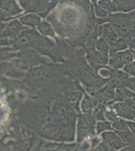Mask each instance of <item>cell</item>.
Masks as SVG:
<instances>
[{
  "label": "cell",
  "instance_id": "6",
  "mask_svg": "<svg viewBox=\"0 0 135 151\" xmlns=\"http://www.w3.org/2000/svg\"><path fill=\"white\" fill-rule=\"evenodd\" d=\"M130 77L123 70H115L111 75L110 84L116 89L117 88L127 87Z\"/></svg>",
  "mask_w": 135,
  "mask_h": 151
},
{
  "label": "cell",
  "instance_id": "23",
  "mask_svg": "<svg viewBox=\"0 0 135 151\" xmlns=\"http://www.w3.org/2000/svg\"><path fill=\"white\" fill-rule=\"evenodd\" d=\"M126 122H127L130 131L133 132L135 135V121L126 120Z\"/></svg>",
  "mask_w": 135,
  "mask_h": 151
},
{
  "label": "cell",
  "instance_id": "8",
  "mask_svg": "<svg viewBox=\"0 0 135 151\" xmlns=\"http://www.w3.org/2000/svg\"><path fill=\"white\" fill-rule=\"evenodd\" d=\"M113 109L118 116L125 120H133L132 114L125 102H118L113 105Z\"/></svg>",
  "mask_w": 135,
  "mask_h": 151
},
{
  "label": "cell",
  "instance_id": "22",
  "mask_svg": "<svg viewBox=\"0 0 135 151\" xmlns=\"http://www.w3.org/2000/svg\"><path fill=\"white\" fill-rule=\"evenodd\" d=\"M127 87L129 88L135 93V78L130 77Z\"/></svg>",
  "mask_w": 135,
  "mask_h": 151
},
{
  "label": "cell",
  "instance_id": "1",
  "mask_svg": "<svg viewBox=\"0 0 135 151\" xmlns=\"http://www.w3.org/2000/svg\"><path fill=\"white\" fill-rule=\"evenodd\" d=\"M94 7L89 0H61L47 19L57 32L81 30L91 33L96 25Z\"/></svg>",
  "mask_w": 135,
  "mask_h": 151
},
{
  "label": "cell",
  "instance_id": "14",
  "mask_svg": "<svg viewBox=\"0 0 135 151\" xmlns=\"http://www.w3.org/2000/svg\"><path fill=\"white\" fill-rule=\"evenodd\" d=\"M95 47L98 52L109 57L111 46L104 38L100 37L96 42Z\"/></svg>",
  "mask_w": 135,
  "mask_h": 151
},
{
  "label": "cell",
  "instance_id": "11",
  "mask_svg": "<svg viewBox=\"0 0 135 151\" xmlns=\"http://www.w3.org/2000/svg\"><path fill=\"white\" fill-rule=\"evenodd\" d=\"M129 48V41L124 38L119 37L115 43L111 45L109 57Z\"/></svg>",
  "mask_w": 135,
  "mask_h": 151
},
{
  "label": "cell",
  "instance_id": "20",
  "mask_svg": "<svg viewBox=\"0 0 135 151\" xmlns=\"http://www.w3.org/2000/svg\"><path fill=\"white\" fill-rule=\"evenodd\" d=\"M123 69L130 76L135 78V60L132 63L125 65Z\"/></svg>",
  "mask_w": 135,
  "mask_h": 151
},
{
  "label": "cell",
  "instance_id": "4",
  "mask_svg": "<svg viewBox=\"0 0 135 151\" xmlns=\"http://www.w3.org/2000/svg\"><path fill=\"white\" fill-rule=\"evenodd\" d=\"M22 11L15 0H1V19L3 21L8 20L10 17Z\"/></svg>",
  "mask_w": 135,
  "mask_h": 151
},
{
  "label": "cell",
  "instance_id": "28",
  "mask_svg": "<svg viewBox=\"0 0 135 151\" xmlns=\"http://www.w3.org/2000/svg\"><path fill=\"white\" fill-rule=\"evenodd\" d=\"M91 2H92L93 5L94 6L97 4L98 0H90Z\"/></svg>",
  "mask_w": 135,
  "mask_h": 151
},
{
  "label": "cell",
  "instance_id": "24",
  "mask_svg": "<svg viewBox=\"0 0 135 151\" xmlns=\"http://www.w3.org/2000/svg\"><path fill=\"white\" fill-rule=\"evenodd\" d=\"M129 48L132 50H135V40L131 38L129 42Z\"/></svg>",
  "mask_w": 135,
  "mask_h": 151
},
{
  "label": "cell",
  "instance_id": "5",
  "mask_svg": "<svg viewBox=\"0 0 135 151\" xmlns=\"http://www.w3.org/2000/svg\"><path fill=\"white\" fill-rule=\"evenodd\" d=\"M103 141L110 147L111 150L122 151L128 145L125 143L115 131H109L101 134Z\"/></svg>",
  "mask_w": 135,
  "mask_h": 151
},
{
  "label": "cell",
  "instance_id": "17",
  "mask_svg": "<svg viewBox=\"0 0 135 151\" xmlns=\"http://www.w3.org/2000/svg\"><path fill=\"white\" fill-rule=\"evenodd\" d=\"M114 131H130L127 124L126 120L124 119L118 117L112 124Z\"/></svg>",
  "mask_w": 135,
  "mask_h": 151
},
{
  "label": "cell",
  "instance_id": "10",
  "mask_svg": "<svg viewBox=\"0 0 135 151\" xmlns=\"http://www.w3.org/2000/svg\"><path fill=\"white\" fill-rule=\"evenodd\" d=\"M20 22L23 25L35 28L41 22V18L36 14H30L20 18Z\"/></svg>",
  "mask_w": 135,
  "mask_h": 151
},
{
  "label": "cell",
  "instance_id": "16",
  "mask_svg": "<svg viewBox=\"0 0 135 151\" xmlns=\"http://www.w3.org/2000/svg\"><path fill=\"white\" fill-rule=\"evenodd\" d=\"M37 28L40 32L43 35L51 37L55 36V32L53 28L51 27V24L46 21L43 20L41 21Z\"/></svg>",
  "mask_w": 135,
  "mask_h": 151
},
{
  "label": "cell",
  "instance_id": "15",
  "mask_svg": "<svg viewBox=\"0 0 135 151\" xmlns=\"http://www.w3.org/2000/svg\"><path fill=\"white\" fill-rule=\"evenodd\" d=\"M97 5L105 9L109 14L119 12L113 0H98Z\"/></svg>",
  "mask_w": 135,
  "mask_h": 151
},
{
  "label": "cell",
  "instance_id": "27",
  "mask_svg": "<svg viewBox=\"0 0 135 151\" xmlns=\"http://www.w3.org/2000/svg\"><path fill=\"white\" fill-rule=\"evenodd\" d=\"M131 38L135 40V28L133 29L131 33Z\"/></svg>",
  "mask_w": 135,
  "mask_h": 151
},
{
  "label": "cell",
  "instance_id": "26",
  "mask_svg": "<svg viewBox=\"0 0 135 151\" xmlns=\"http://www.w3.org/2000/svg\"><path fill=\"white\" fill-rule=\"evenodd\" d=\"M87 117H88L86 118L87 122L88 124H90V125H92V124H94V120L93 119L92 117L90 116H88Z\"/></svg>",
  "mask_w": 135,
  "mask_h": 151
},
{
  "label": "cell",
  "instance_id": "29",
  "mask_svg": "<svg viewBox=\"0 0 135 151\" xmlns=\"http://www.w3.org/2000/svg\"><path fill=\"white\" fill-rule=\"evenodd\" d=\"M132 50V53H133V56L134 60H135V50Z\"/></svg>",
  "mask_w": 135,
  "mask_h": 151
},
{
  "label": "cell",
  "instance_id": "2",
  "mask_svg": "<svg viewBox=\"0 0 135 151\" xmlns=\"http://www.w3.org/2000/svg\"><path fill=\"white\" fill-rule=\"evenodd\" d=\"M24 9L30 12H36L45 17L59 0H19Z\"/></svg>",
  "mask_w": 135,
  "mask_h": 151
},
{
  "label": "cell",
  "instance_id": "25",
  "mask_svg": "<svg viewBox=\"0 0 135 151\" xmlns=\"http://www.w3.org/2000/svg\"><path fill=\"white\" fill-rule=\"evenodd\" d=\"M130 12L131 16V18H132V22L133 23L134 27L135 28V9Z\"/></svg>",
  "mask_w": 135,
  "mask_h": 151
},
{
  "label": "cell",
  "instance_id": "13",
  "mask_svg": "<svg viewBox=\"0 0 135 151\" xmlns=\"http://www.w3.org/2000/svg\"><path fill=\"white\" fill-rule=\"evenodd\" d=\"M119 12L128 13L135 9V0H113Z\"/></svg>",
  "mask_w": 135,
  "mask_h": 151
},
{
  "label": "cell",
  "instance_id": "12",
  "mask_svg": "<svg viewBox=\"0 0 135 151\" xmlns=\"http://www.w3.org/2000/svg\"><path fill=\"white\" fill-rule=\"evenodd\" d=\"M88 51L89 55L88 57L89 58L90 60L103 65H106L108 63V57L98 52L97 50H95L94 48L88 50Z\"/></svg>",
  "mask_w": 135,
  "mask_h": 151
},
{
  "label": "cell",
  "instance_id": "3",
  "mask_svg": "<svg viewBox=\"0 0 135 151\" xmlns=\"http://www.w3.org/2000/svg\"><path fill=\"white\" fill-rule=\"evenodd\" d=\"M108 63L115 70L123 69L125 65L134 62L132 50L130 48L110 56Z\"/></svg>",
  "mask_w": 135,
  "mask_h": 151
},
{
  "label": "cell",
  "instance_id": "9",
  "mask_svg": "<svg viewBox=\"0 0 135 151\" xmlns=\"http://www.w3.org/2000/svg\"><path fill=\"white\" fill-rule=\"evenodd\" d=\"M135 93L127 87L117 88L116 89L115 101L123 102L125 100L134 98Z\"/></svg>",
  "mask_w": 135,
  "mask_h": 151
},
{
  "label": "cell",
  "instance_id": "30",
  "mask_svg": "<svg viewBox=\"0 0 135 151\" xmlns=\"http://www.w3.org/2000/svg\"><path fill=\"white\" fill-rule=\"evenodd\" d=\"M133 99L134 100V101H135V97H134V98H133Z\"/></svg>",
  "mask_w": 135,
  "mask_h": 151
},
{
  "label": "cell",
  "instance_id": "19",
  "mask_svg": "<svg viewBox=\"0 0 135 151\" xmlns=\"http://www.w3.org/2000/svg\"><path fill=\"white\" fill-rule=\"evenodd\" d=\"M94 13L98 18H104L110 14L105 9L98 5L97 4L94 6Z\"/></svg>",
  "mask_w": 135,
  "mask_h": 151
},
{
  "label": "cell",
  "instance_id": "7",
  "mask_svg": "<svg viewBox=\"0 0 135 151\" xmlns=\"http://www.w3.org/2000/svg\"><path fill=\"white\" fill-rule=\"evenodd\" d=\"M22 23L18 20L12 21L7 24L5 28L1 31V36L3 37H15L19 35L24 29H27V27H24Z\"/></svg>",
  "mask_w": 135,
  "mask_h": 151
},
{
  "label": "cell",
  "instance_id": "18",
  "mask_svg": "<svg viewBox=\"0 0 135 151\" xmlns=\"http://www.w3.org/2000/svg\"><path fill=\"white\" fill-rule=\"evenodd\" d=\"M97 132H100L103 131H114L111 122L105 121L103 122H98L97 124Z\"/></svg>",
  "mask_w": 135,
  "mask_h": 151
},
{
  "label": "cell",
  "instance_id": "21",
  "mask_svg": "<svg viewBox=\"0 0 135 151\" xmlns=\"http://www.w3.org/2000/svg\"><path fill=\"white\" fill-rule=\"evenodd\" d=\"M126 104L128 107L130 112L132 114L133 120L135 121V101L133 99V98L125 100Z\"/></svg>",
  "mask_w": 135,
  "mask_h": 151
}]
</instances>
